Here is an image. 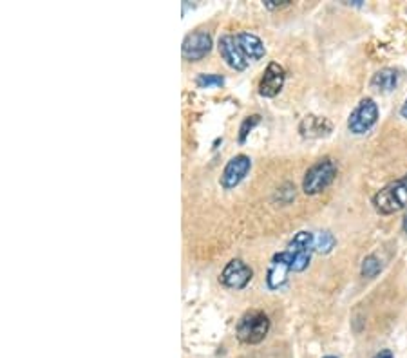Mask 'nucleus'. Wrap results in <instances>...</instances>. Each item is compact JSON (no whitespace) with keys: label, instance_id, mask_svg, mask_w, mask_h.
I'll return each mask as SVG.
<instances>
[{"label":"nucleus","instance_id":"19","mask_svg":"<svg viewBox=\"0 0 407 358\" xmlns=\"http://www.w3.org/2000/svg\"><path fill=\"white\" fill-rule=\"evenodd\" d=\"M288 0H264V6H266L268 9H273V8H281V6H286Z\"/></svg>","mask_w":407,"mask_h":358},{"label":"nucleus","instance_id":"3","mask_svg":"<svg viewBox=\"0 0 407 358\" xmlns=\"http://www.w3.org/2000/svg\"><path fill=\"white\" fill-rule=\"evenodd\" d=\"M268 331H270V318L264 311L251 310L246 311L237 322V338L243 344H259L266 338Z\"/></svg>","mask_w":407,"mask_h":358},{"label":"nucleus","instance_id":"4","mask_svg":"<svg viewBox=\"0 0 407 358\" xmlns=\"http://www.w3.org/2000/svg\"><path fill=\"white\" fill-rule=\"evenodd\" d=\"M376 121H379V105L373 98H364L347 118V131L355 136H362L371 131Z\"/></svg>","mask_w":407,"mask_h":358},{"label":"nucleus","instance_id":"1","mask_svg":"<svg viewBox=\"0 0 407 358\" xmlns=\"http://www.w3.org/2000/svg\"><path fill=\"white\" fill-rule=\"evenodd\" d=\"M339 167L332 158H322L308 168L303 179V190L306 195H317L326 190L335 181Z\"/></svg>","mask_w":407,"mask_h":358},{"label":"nucleus","instance_id":"5","mask_svg":"<svg viewBox=\"0 0 407 358\" xmlns=\"http://www.w3.org/2000/svg\"><path fill=\"white\" fill-rule=\"evenodd\" d=\"M288 250L293 255V271H304L310 266L312 255L315 251V235L308 230L297 232L295 237L290 241Z\"/></svg>","mask_w":407,"mask_h":358},{"label":"nucleus","instance_id":"20","mask_svg":"<svg viewBox=\"0 0 407 358\" xmlns=\"http://www.w3.org/2000/svg\"><path fill=\"white\" fill-rule=\"evenodd\" d=\"M373 358H395V354H393L391 349H382V351H379V353H376Z\"/></svg>","mask_w":407,"mask_h":358},{"label":"nucleus","instance_id":"23","mask_svg":"<svg viewBox=\"0 0 407 358\" xmlns=\"http://www.w3.org/2000/svg\"><path fill=\"white\" fill-rule=\"evenodd\" d=\"M324 358H337V357H332V354H327V357H324Z\"/></svg>","mask_w":407,"mask_h":358},{"label":"nucleus","instance_id":"22","mask_svg":"<svg viewBox=\"0 0 407 358\" xmlns=\"http://www.w3.org/2000/svg\"><path fill=\"white\" fill-rule=\"evenodd\" d=\"M403 232L407 234V214H406V217H403Z\"/></svg>","mask_w":407,"mask_h":358},{"label":"nucleus","instance_id":"17","mask_svg":"<svg viewBox=\"0 0 407 358\" xmlns=\"http://www.w3.org/2000/svg\"><path fill=\"white\" fill-rule=\"evenodd\" d=\"M196 84L201 89L221 87V85H224V76L216 75V72H201L196 78Z\"/></svg>","mask_w":407,"mask_h":358},{"label":"nucleus","instance_id":"18","mask_svg":"<svg viewBox=\"0 0 407 358\" xmlns=\"http://www.w3.org/2000/svg\"><path fill=\"white\" fill-rule=\"evenodd\" d=\"M259 121H261L259 114L246 116V118L243 119V124H241V127H239V141L241 143H244V141H246L248 134H250V132L256 129V125H259Z\"/></svg>","mask_w":407,"mask_h":358},{"label":"nucleus","instance_id":"13","mask_svg":"<svg viewBox=\"0 0 407 358\" xmlns=\"http://www.w3.org/2000/svg\"><path fill=\"white\" fill-rule=\"evenodd\" d=\"M237 44H239L241 51L244 53V56L248 58V62H257V60L263 58L266 55V48H264L263 40L257 35L250 31H241L236 35Z\"/></svg>","mask_w":407,"mask_h":358},{"label":"nucleus","instance_id":"8","mask_svg":"<svg viewBox=\"0 0 407 358\" xmlns=\"http://www.w3.org/2000/svg\"><path fill=\"white\" fill-rule=\"evenodd\" d=\"M251 168V159L250 156L246 154H237L224 165L223 172H221L219 178V185L224 188V190H232L236 188L237 185L243 181L248 175Z\"/></svg>","mask_w":407,"mask_h":358},{"label":"nucleus","instance_id":"14","mask_svg":"<svg viewBox=\"0 0 407 358\" xmlns=\"http://www.w3.org/2000/svg\"><path fill=\"white\" fill-rule=\"evenodd\" d=\"M400 82V71L395 67H384L371 78V87L379 92H391Z\"/></svg>","mask_w":407,"mask_h":358},{"label":"nucleus","instance_id":"11","mask_svg":"<svg viewBox=\"0 0 407 358\" xmlns=\"http://www.w3.org/2000/svg\"><path fill=\"white\" fill-rule=\"evenodd\" d=\"M219 55L221 58L227 62V65L234 71H244L248 67V58L244 56V53L241 51L239 44H237L236 35H223L219 38Z\"/></svg>","mask_w":407,"mask_h":358},{"label":"nucleus","instance_id":"7","mask_svg":"<svg viewBox=\"0 0 407 358\" xmlns=\"http://www.w3.org/2000/svg\"><path fill=\"white\" fill-rule=\"evenodd\" d=\"M254 278V270L241 259H232L221 271V284L230 290H243Z\"/></svg>","mask_w":407,"mask_h":358},{"label":"nucleus","instance_id":"21","mask_svg":"<svg viewBox=\"0 0 407 358\" xmlns=\"http://www.w3.org/2000/svg\"><path fill=\"white\" fill-rule=\"evenodd\" d=\"M400 114H402V118L407 119V99H406V102H403L402 109H400Z\"/></svg>","mask_w":407,"mask_h":358},{"label":"nucleus","instance_id":"6","mask_svg":"<svg viewBox=\"0 0 407 358\" xmlns=\"http://www.w3.org/2000/svg\"><path fill=\"white\" fill-rule=\"evenodd\" d=\"M293 271V255L292 251L283 250L277 251L273 257H271V263L268 266L266 273V284L270 290H279L281 286H284V283L288 281V273Z\"/></svg>","mask_w":407,"mask_h":358},{"label":"nucleus","instance_id":"16","mask_svg":"<svg viewBox=\"0 0 407 358\" xmlns=\"http://www.w3.org/2000/svg\"><path fill=\"white\" fill-rule=\"evenodd\" d=\"M335 235L332 232H319V235L315 237V251H320V254H330L335 246Z\"/></svg>","mask_w":407,"mask_h":358},{"label":"nucleus","instance_id":"2","mask_svg":"<svg viewBox=\"0 0 407 358\" xmlns=\"http://www.w3.org/2000/svg\"><path fill=\"white\" fill-rule=\"evenodd\" d=\"M373 207L379 214L391 215L407 207V174L386 185L373 197Z\"/></svg>","mask_w":407,"mask_h":358},{"label":"nucleus","instance_id":"9","mask_svg":"<svg viewBox=\"0 0 407 358\" xmlns=\"http://www.w3.org/2000/svg\"><path fill=\"white\" fill-rule=\"evenodd\" d=\"M212 51V36L208 31H194L185 36L181 55L187 62H200Z\"/></svg>","mask_w":407,"mask_h":358},{"label":"nucleus","instance_id":"10","mask_svg":"<svg viewBox=\"0 0 407 358\" xmlns=\"http://www.w3.org/2000/svg\"><path fill=\"white\" fill-rule=\"evenodd\" d=\"M284 82H286V71L283 65L277 62H270L259 82V94L264 98H276L283 91Z\"/></svg>","mask_w":407,"mask_h":358},{"label":"nucleus","instance_id":"15","mask_svg":"<svg viewBox=\"0 0 407 358\" xmlns=\"http://www.w3.org/2000/svg\"><path fill=\"white\" fill-rule=\"evenodd\" d=\"M380 271H382V263H380V259L376 257V255H367V257H364L362 266H360V273H362V277L373 278L376 277Z\"/></svg>","mask_w":407,"mask_h":358},{"label":"nucleus","instance_id":"12","mask_svg":"<svg viewBox=\"0 0 407 358\" xmlns=\"http://www.w3.org/2000/svg\"><path fill=\"white\" fill-rule=\"evenodd\" d=\"M333 131L332 121L324 116H315L308 114L300 119L299 124V132L300 136L308 139H317V138H326L330 136V132Z\"/></svg>","mask_w":407,"mask_h":358}]
</instances>
